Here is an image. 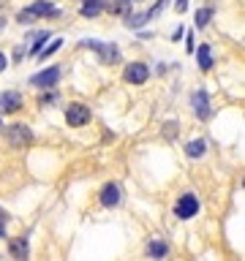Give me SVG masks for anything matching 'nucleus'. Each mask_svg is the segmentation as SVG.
<instances>
[{
  "mask_svg": "<svg viewBox=\"0 0 245 261\" xmlns=\"http://www.w3.org/2000/svg\"><path fill=\"white\" fill-rule=\"evenodd\" d=\"M60 11H57V5L46 3V0H36L33 5H27L25 11H19L16 14V22L19 25H30V22H36L38 16H57Z\"/></svg>",
  "mask_w": 245,
  "mask_h": 261,
  "instance_id": "nucleus-1",
  "label": "nucleus"
},
{
  "mask_svg": "<svg viewBox=\"0 0 245 261\" xmlns=\"http://www.w3.org/2000/svg\"><path fill=\"white\" fill-rule=\"evenodd\" d=\"M82 46H87V49H96L98 55H101V63H120V49L115 44H101V41H96V38H85L82 41Z\"/></svg>",
  "mask_w": 245,
  "mask_h": 261,
  "instance_id": "nucleus-2",
  "label": "nucleus"
},
{
  "mask_svg": "<svg viewBox=\"0 0 245 261\" xmlns=\"http://www.w3.org/2000/svg\"><path fill=\"white\" fill-rule=\"evenodd\" d=\"M196 212H199V199H196L194 193H183V196H180V201L174 204V215H177L180 220L194 218Z\"/></svg>",
  "mask_w": 245,
  "mask_h": 261,
  "instance_id": "nucleus-3",
  "label": "nucleus"
},
{
  "mask_svg": "<svg viewBox=\"0 0 245 261\" xmlns=\"http://www.w3.org/2000/svg\"><path fill=\"white\" fill-rule=\"evenodd\" d=\"M87 120H90V109H87L85 103H71V106L66 109V123L71 125V128L87 125Z\"/></svg>",
  "mask_w": 245,
  "mask_h": 261,
  "instance_id": "nucleus-4",
  "label": "nucleus"
},
{
  "mask_svg": "<svg viewBox=\"0 0 245 261\" xmlns=\"http://www.w3.org/2000/svg\"><path fill=\"white\" fill-rule=\"evenodd\" d=\"M33 142V133L27 125H11L8 128V144L11 147H27Z\"/></svg>",
  "mask_w": 245,
  "mask_h": 261,
  "instance_id": "nucleus-5",
  "label": "nucleus"
},
{
  "mask_svg": "<svg viewBox=\"0 0 245 261\" xmlns=\"http://www.w3.org/2000/svg\"><path fill=\"white\" fill-rule=\"evenodd\" d=\"M57 82H60V68H57V66L46 68V71H41V74H36V77L30 79V85H36V87H44V90H49V87H55Z\"/></svg>",
  "mask_w": 245,
  "mask_h": 261,
  "instance_id": "nucleus-6",
  "label": "nucleus"
},
{
  "mask_svg": "<svg viewBox=\"0 0 245 261\" xmlns=\"http://www.w3.org/2000/svg\"><path fill=\"white\" fill-rule=\"evenodd\" d=\"M147 77H150V68L144 63H131L125 68V82H131V85H144Z\"/></svg>",
  "mask_w": 245,
  "mask_h": 261,
  "instance_id": "nucleus-7",
  "label": "nucleus"
},
{
  "mask_svg": "<svg viewBox=\"0 0 245 261\" xmlns=\"http://www.w3.org/2000/svg\"><path fill=\"white\" fill-rule=\"evenodd\" d=\"M19 106H22V95H19V92L8 90V92H3V95H0V112H3V114L19 112Z\"/></svg>",
  "mask_w": 245,
  "mask_h": 261,
  "instance_id": "nucleus-8",
  "label": "nucleus"
},
{
  "mask_svg": "<svg viewBox=\"0 0 245 261\" xmlns=\"http://www.w3.org/2000/svg\"><path fill=\"white\" fill-rule=\"evenodd\" d=\"M194 112H196V117L199 120H207L210 117V112H213V109H210V98H207V92L204 90H199V92H194Z\"/></svg>",
  "mask_w": 245,
  "mask_h": 261,
  "instance_id": "nucleus-9",
  "label": "nucleus"
},
{
  "mask_svg": "<svg viewBox=\"0 0 245 261\" xmlns=\"http://www.w3.org/2000/svg\"><path fill=\"white\" fill-rule=\"evenodd\" d=\"M118 201H120V185H115V182L104 185V190H101V204H104V207H118Z\"/></svg>",
  "mask_w": 245,
  "mask_h": 261,
  "instance_id": "nucleus-10",
  "label": "nucleus"
},
{
  "mask_svg": "<svg viewBox=\"0 0 245 261\" xmlns=\"http://www.w3.org/2000/svg\"><path fill=\"white\" fill-rule=\"evenodd\" d=\"M104 8H107V0H85L82 8H79V14L87 16V19H93V16H98Z\"/></svg>",
  "mask_w": 245,
  "mask_h": 261,
  "instance_id": "nucleus-11",
  "label": "nucleus"
},
{
  "mask_svg": "<svg viewBox=\"0 0 245 261\" xmlns=\"http://www.w3.org/2000/svg\"><path fill=\"white\" fill-rule=\"evenodd\" d=\"M199 68L202 71H210V68H213V49H210L207 44L199 46Z\"/></svg>",
  "mask_w": 245,
  "mask_h": 261,
  "instance_id": "nucleus-12",
  "label": "nucleus"
},
{
  "mask_svg": "<svg viewBox=\"0 0 245 261\" xmlns=\"http://www.w3.org/2000/svg\"><path fill=\"white\" fill-rule=\"evenodd\" d=\"M27 253H30V248H27L25 240H14V242H11V256H14V259H25Z\"/></svg>",
  "mask_w": 245,
  "mask_h": 261,
  "instance_id": "nucleus-13",
  "label": "nucleus"
},
{
  "mask_svg": "<svg viewBox=\"0 0 245 261\" xmlns=\"http://www.w3.org/2000/svg\"><path fill=\"white\" fill-rule=\"evenodd\" d=\"M46 38H52V33H46V30H38V33H33V36H30V41H33V55H38V52H41V46H44V41H46Z\"/></svg>",
  "mask_w": 245,
  "mask_h": 261,
  "instance_id": "nucleus-14",
  "label": "nucleus"
},
{
  "mask_svg": "<svg viewBox=\"0 0 245 261\" xmlns=\"http://www.w3.org/2000/svg\"><path fill=\"white\" fill-rule=\"evenodd\" d=\"M147 253H150V256H153V259H163V256H166V253H169V248L163 245V242L153 240V242H150V245H147Z\"/></svg>",
  "mask_w": 245,
  "mask_h": 261,
  "instance_id": "nucleus-15",
  "label": "nucleus"
},
{
  "mask_svg": "<svg viewBox=\"0 0 245 261\" xmlns=\"http://www.w3.org/2000/svg\"><path fill=\"white\" fill-rule=\"evenodd\" d=\"M210 19H213V8H199L196 11V27H207L210 25Z\"/></svg>",
  "mask_w": 245,
  "mask_h": 261,
  "instance_id": "nucleus-16",
  "label": "nucleus"
},
{
  "mask_svg": "<svg viewBox=\"0 0 245 261\" xmlns=\"http://www.w3.org/2000/svg\"><path fill=\"white\" fill-rule=\"evenodd\" d=\"M185 153H188L191 158H202V155H204V142H202V139H196V142H191L188 147H185Z\"/></svg>",
  "mask_w": 245,
  "mask_h": 261,
  "instance_id": "nucleus-17",
  "label": "nucleus"
},
{
  "mask_svg": "<svg viewBox=\"0 0 245 261\" xmlns=\"http://www.w3.org/2000/svg\"><path fill=\"white\" fill-rule=\"evenodd\" d=\"M147 22V14H128L125 16V27H142Z\"/></svg>",
  "mask_w": 245,
  "mask_h": 261,
  "instance_id": "nucleus-18",
  "label": "nucleus"
},
{
  "mask_svg": "<svg viewBox=\"0 0 245 261\" xmlns=\"http://www.w3.org/2000/svg\"><path fill=\"white\" fill-rule=\"evenodd\" d=\"M60 44H63V41H60V38H55V41H52L49 46H46V49H41V52H38V57H41V60H44V57H49V55H55V52H57V49H60Z\"/></svg>",
  "mask_w": 245,
  "mask_h": 261,
  "instance_id": "nucleus-19",
  "label": "nucleus"
},
{
  "mask_svg": "<svg viewBox=\"0 0 245 261\" xmlns=\"http://www.w3.org/2000/svg\"><path fill=\"white\" fill-rule=\"evenodd\" d=\"M166 3H169V0H158V5H155V8H150V11H147V19H153V16H158L161 11H163V5H166Z\"/></svg>",
  "mask_w": 245,
  "mask_h": 261,
  "instance_id": "nucleus-20",
  "label": "nucleus"
},
{
  "mask_svg": "<svg viewBox=\"0 0 245 261\" xmlns=\"http://www.w3.org/2000/svg\"><path fill=\"white\" fill-rule=\"evenodd\" d=\"M5 220H8V215H0V237H5Z\"/></svg>",
  "mask_w": 245,
  "mask_h": 261,
  "instance_id": "nucleus-21",
  "label": "nucleus"
},
{
  "mask_svg": "<svg viewBox=\"0 0 245 261\" xmlns=\"http://www.w3.org/2000/svg\"><path fill=\"white\" fill-rule=\"evenodd\" d=\"M5 66H8V60H5V55L0 52V71H5Z\"/></svg>",
  "mask_w": 245,
  "mask_h": 261,
  "instance_id": "nucleus-22",
  "label": "nucleus"
},
{
  "mask_svg": "<svg viewBox=\"0 0 245 261\" xmlns=\"http://www.w3.org/2000/svg\"><path fill=\"white\" fill-rule=\"evenodd\" d=\"M3 27H5V19H3V16H0V30H3Z\"/></svg>",
  "mask_w": 245,
  "mask_h": 261,
  "instance_id": "nucleus-23",
  "label": "nucleus"
},
{
  "mask_svg": "<svg viewBox=\"0 0 245 261\" xmlns=\"http://www.w3.org/2000/svg\"><path fill=\"white\" fill-rule=\"evenodd\" d=\"M0 215H5V212H3V210H0Z\"/></svg>",
  "mask_w": 245,
  "mask_h": 261,
  "instance_id": "nucleus-24",
  "label": "nucleus"
},
{
  "mask_svg": "<svg viewBox=\"0 0 245 261\" xmlns=\"http://www.w3.org/2000/svg\"><path fill=\"white\" fill-rule=\"evenodd\" d=\"M0 128H3V123H0Z\"/></svg>",
  "mask_w": 245,
  "mask_h": 261,
  "instance_id": "nucleus-25",
  "label": "nucleus"
}]
</instances>
